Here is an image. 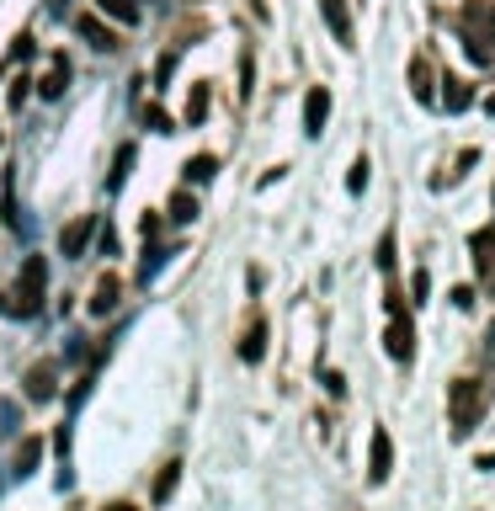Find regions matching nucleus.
Returning a JSON list of instances; mask_svg holds the SVG:
<instances>
[{
  "label": "nucleus",
  "mask_w": 495,
  "mask_h": 511,
  "mask_svg": "<svg viewBox=\"0 0 495 511\" xmlns=\"http://www.w3.org/2000/svg\"><path fill=\"white\" fill-rule=\"evenodd\" d=\"M458 32H463V54L474 64H495V0H469L458 11Z\"/></svg>",
  "instance_id": "obj_1"
},
{
  "label": "nucleus",
  "mask_w": 495,
  "mask_h": 511,
  "mask_svg": "<svg viewBox=\"0 0 495 511\" xmlns=\"http://www.w3.org/2000/svg\"><path fill=\"white\" fill-rule=\"evenodd\" d=\"M43 293H49V267H43V256H27L22 272H16V287L5 293V298H11V315L32 320V315L43 309Z\"/></svg>",
  "instance_id": "obj_2"
},
{
  "label": "nucleus",
  "mask_w": 495,
  "mask_h": 511,
  "mask_svg": "<svg viewBox=\"0 0 495 511\" xmlns=\"http://www.w3.org/2000/svg\"><path fill=\"white\" fill-rule=\"evenodd\" d=\"M485 405H490V384L485 379H458L453 384V437L474 432L480 415H485Z\"/></svg>",
  "instance_id": "obj_3"
},
{
  "label": "nucleus",
  "mask_w": 495,
  "mask_h": 511,
  "mask_svg": "<svg viewBox=\"0 0 495 511\" xmlns=\"http://www.w3.org/2000/svg\"><path fill=\"white\" fill-rule=\"evenodd\" d=\"M384 309H389V325H384V351L394 362H410L416 357V325H410V315H405V293H384Z\"/></svg>",
  "instance_id": "obj_4"
},
{
  "label": "nucleus",
  "mask_w": 495,
  "mask_h": 511,
  "mask_svg": "<svg viewBox=\"0 0 495 511\" xmlns=\"http://www.w3.org/2000/svg\"><path fill=\"white\" fill-rule=\"evenodd\" d=\"M96 229H102V219H96V214H80V219H69V224L59 229V256L80 261V256H86V245L96 240Z\"/></svg>",
  "instance_id": "obj_5"
},
{
  "label": "nucleus",
  "mask_w": 495,
  "mask_h": 511,
  "mask_svg": "<svg viewBox=\"0 0 495 511\" xmlns=\"http://www.w3.org/2000/svg\"><path fill=\"white\" fill-rule=\"evenodd\" d=\"M320 16H325V27L335 32V43H341V49H357V27H352L346 0H320Z\"/></svg>",
  "instance_id": "obj_6"
},
{
  "label": "nucleus",
  "mask_w": 495,
  "mask_h": 511,
  "mask_svg": "<svg viewBox=\"0 0 495 511\" xmlns=\"http://www.w3.org/2000/svg\"><path fill=\"white\" fill-rule=\"evenodd\" d=\"M389 474H394V437L379 426L373 432V453H368V485H384Z\"/></svg>",
  "instance_id": "obj_7"
},
{
  "label": "nucleus",
  "mask_w": 495,
  "mask_h": 511,
  "mask_svg": "<svg viewBox=\"0 0 495 511\" xmlns=\"http://www.w3.org/2000/svg\"><path fill=\"white\" fill-rule=\"evenodd\" d=\"M325 117H330V91L325 86H309V91H304V133L320 139V133H325Z\"/></svg>",
  "instance_id": "obj_8"
},
{
  "label": "nucleus",
  "mask_w": 495,
  "mask_h": 511,
  "mask_svg": "<svg viewBox=\"0 0 495 511\" xmlns=\"http://www.w3.org/2000/svg\"><path fill=\"white\" fill-rule=\"evenodd\" d=\"M32 91H38L43 102H59V96L69 91V59H64V54H54V59H49V69L38 75V86H32Z\"/></svg>",
  "instance_id": "obj_9"
},
{
  "label": "nucleus",
  "mask_w": 495,
  "mask_h": 511,
  "mask_svg": "<svg viewBox=\"0 0 495 511\" xmlns=\"http://www.w3.org/2000/svg\"><path fill=\"white\" fill-rule=\"evenodd\" d=\"M410 96H416V102H426V107L437 102V69H432V59H426V54L410 59Z\"/></svg>",
  "instance_id": "obj_10"
},
{
  "label": "nucleus",
  "mask_w": 495,
  "mask_h": 511,
  "mask_svg": "<svg viewBox=\"0 0 495 511\" xmlns=\"http://www.w3.org/2000/svg\"><path fill=\"white\" fill-rule=\"evenodd\" d=\"M22 389H27V399H54L59 395L54 362H32V368H27V379H22Z\"/></svg>",
  "instance_id": "obj_11"
},
{
  "label": "nucleus",
  "mask_w": 495,
  "mask_h": 511,
  "mask_svg": "<svg viewBox=\"0 0 495 511\" xmlns=\"http://www.w3.org/2000/svg\"><path fill=\"white\" fill-rule=\"evenodd\" d=\"M38 463H43V437L32 432V437H22V443H16V453H11V474H16V479H27Z\"/></svg>",
  "instance_id": "obj_12"
},
{
  "label": "nucleus",
  "mask_w": 495,
  "mask_h": 511,
  "mask_svg": "<svg viewBox=\"0 0 495 511\" xmlns=\"http://www.w3.org/2000/svg\"><path fill=\"white\" fill-rule=\"evenodd\" d=\"M75 27H80V38H86L91 49H102V54H112V49H117V38H112V27L102 22V16H80Z\"/></svg>",
  "instance_id": "obj_13"
},
{
  "label": "nucleus",
  "mask_w": 495,
  "mask_h": 511,
  "mask_svg": "<svg viewBox=\"0 0 495 511\" xmlns=\"http://www.w3.org/2000/svg\"><path fill=\"white\" fill-rule=\"evenodd\" d=\"M240 357H245V362H261V357H267V320H261V315H256V320L245 325V341H240Z\"/></svg>",
  "instance_id": "obj_14"
},
{
  "label": "nucleus",
  "mask_w": 495,
  "mask_h": 511,
  "mask_svg": "<svg viewBox=\"0 0 495 511\" xmlns=\"http://www.w3.org/2000/svg\"><path fill=\"white\" fill-rule=\"evenodd\" d=\"M442 107H447V113H469V102H474V86H463V80H453V75H447V80H442V96H437Z\"/></svg>",
  "instance_id": "obj_15"
},
{
  "label": "nucleus",
  "mask_w": 495,
  "mask_h": 511,
  "mask_svg": "<svg viewBox=\"0 0 495 511\" xmlns=\"http://www.w3.org/2000/svg\"><path fill=\"white\" fill-rule=\"evenodd\" d=\"M117 298H123V283L107 272V278L96 283V293H91V315H112V309H117Z\"/></svg>",
  "instance_id": "obj_16"
},
{
  "label": "nucleus",
  "mask_w": 495,
  "mask_h": 511,
  "mask_svg": "<svg viewBox=\"0 0 495 511\" xmlns=\"http://www.w3.org/2000/svg\"><path fill=\"white\" fill-rule=\"evenodd\" d=\"M181 117H187V128H197V123L208 117V80H197V86L187 91V107H181Z\"/></svg>",
  "instance_id": "obj_17"
},
{
  "label": "nucleus",
  "mask_w": 495,
  "mask_h": 511,
  "mask_svg": "<svg viewBox=\"0 0 495 511\" xmlns=\"http://www.w3.org/2000/svg\"><path fill=\"white\" fill-rule=\"evenodd\" d=\"M165 256H170V251H165L160 240L150 234V245H144V261H139V283H155V272L165 267Z\"/></svg>",
  "instance_id": "obj_18"
},
{
  "label": "nucleus",
  "mask_w": 495,
  "mask_h": 511,
  "mask_svg": "<svg viewBox=\"0 0 495 511\" xmlns=\"http://www.w3.org/2000/svg\"><path fill=\"white\" fill-rule=\"evenodd\" d=\"M214 176H219V160H214V155H192V160H187V181H192V187H208Z\"/></svg>",
  "instance_id": "obj_19"
},
{
  "label": "nucleus",
  "mask_w": 495,
  "mask_h": 511,
  "mask_svg": "<svg viewBox=\"0 0 495 511\" xmlns=\"http://www.w3.org/2000/svg\"><path fill=\"white\" fill-rule=\"evenodd\" d=\"M176 485H181V463L170 458V463L160 469V479H155V506H165V501L176 496Z\"/></svg>",
  "instance_id": "obj_20"
},
{
  "label": "nucleus",
  "mask_w": 495,
  "mask_h": 511,
  "mask_svg": "<svg viewBox=\"0 0 495 511\" xmlns=\"http://www.w3.org/2000/svg\"><path fill=\"white\" fill-rule=\"evenodd\" d=\"M133 160H139V150H133V144H123V150H117V160H112V176H107V187H112V192H117V187L128 181Z\"/></svg>",
  "instance_id": "obj_21"
},
{
  "label": "nucleus",
  "mask_w": 495,
  "mask_h": 511,
  "mask_svg": "<svg viewBox=\"0 0 495 511\" xmlns=\"http://www.w3.org/2000/svg\"><path fill=\"white\" fill-rule=\"evenodd\" d=\"M170 219L176 224H192L197 219V197L192 192H170Z\"/></svg>",
  "instance_id": "obj_22"
},
{
  "label": "nucleus",
  "mask_w": 495,
  "mask_h": 511,
  "mask_svg": "<svg viewBox=\"0 0 495 511\" xmlns=\"http://www.w3.org/2000/svg\"><path fill=\"white\" fill-rule=\"evenodd\" d=\"M96 5H102V16H112V22H128V27L139 22V5L133 0H96Z\"/></svg>",
  "instance_id": "obj_23"
},
{
  "label": "nucleus",
  "mask_w": 495,
  "mask_h": 511,
  "mask_svg": "<svg viewBox=\"0 0 495 511\" xmlns=\"http://www.w3.org/2000/svg\"><path fill=\"white\" fill-rule=\"evenodd\" d=\"M368 155H357V160H352V170H346V192H352V197H357V192H368Z\"/></svg>",
  "instance_id": "obj_24"
},
{
  "label": "nucleus",
  "mask_w": 495,
  "mask_h": 511,
  "mask_svg": "<svg viewBox=\"0 0 495 511\" xmlns=\"http://www.w3.org/2000/svg\"><path fill=\"white\" fill-rule=\"evenodd\" d=\"M139 123H144V128H155V133H176L170 113H160V107H139Z\"/></svg>",
  "instance_id": "obj_25"
},
{
  "label": "nucleus",
  "mask_w": 495,
  "mask_h": 511,
  "mask_svg": "<svg viewBox=\"0 0 495 511\" xmlns=\"http://www.w3.org/2000/svg\"><path fill=\"white\" fill-rule=\"evenodd\" d=\"M379 272H394V229H384V240H379Z\"/></svg>",
  "instance_id": "obj_26"
},
{
  "label": "nucleus",
  "mask_w": 495,
  "mask_h": 511,
  "mask_svg": "<svg viewBox=\"0 0 495 511\" xmlns=\"http://www.w3.org/2000/svg\"><path fill=\"white\" fill-rule=\"evenodd\" d=\"M410 293H416V304H426V293H432V278H426V267L410 278Z\"/></svg>",
  "instance_id": "obj_27"
},
{
  "label": "nucleus",
  "mask_w": 495,
  "mask_h": 511,
  "mask_svg": "<svg viewBox=\"0 0 495 511\" xmlns=\"http://www.w3.org/2000/svg\"><path fill=\"white\" fill-rule=\"evenodd\" d=\"M170 75H176V54H160V64H155V80H160V86H170Z\"/></svg>",
  "instance_id": "obj_28"
},
{
  "label": "nucleus",
  "mask_w": 495,
  "mask_h": 511,
  "mask_svg": "<svg viewBox=\"0 0 495 511\" xmlns=\"http://www.w3.org/2000/svg\"><path fill=\"white\" fill-rule=\"evenodd\" d=\"M0 432H16V405L11 399H0Z\"/></svg>",
  "instance_id": "obj_29"
},
{
  "label": "nucleus",
  "mask_w": 495,
  "mask_h": 511,
  "mask_svg": "<svg viewBox=\"0 0 495 511\" xmlns=\"http://www.w3.org/2000/svg\"><path fill=\"white\" fill-rule=\"evenodd\" d=\"M320 379H325V395H346V379H341V373H330V368H325Z\"/></svg>",
  "instance_id": "obj_30"
},
{
  "label": "nucleus",
  "mask_w": 495,
  "mask_h": 511,
  "mask_svg": "<svg viewBox=\"0 0 495 511\" xmlns=\"http://www.w3.org/2000/svg\"><path fill=\"white\" fill-rule=\"evenodd\" d=\"M96 234H102V256H117V234H112V224H102Z\"/></svg>",
  "instance_id": "obj_31"
},
{
  "label": "nucleus",
  "mask_w": 495,
  "mask_h": 511,
  "mask_svg": "<svg viewBox=\"0 0 495 511\" xmlns=\"http://www.w3.org/2000/svg\"><path fill=\"white\" fill-rule=\"evenodd\" d=\"M11 59H32V38H27V32H22V38L11 43Z\"/></svg>",
  "instance_id": "obj_32"
},
{
  "label": "nucleus",
  "mask_w": 495,
  "mask_h": 511,
  "mask_svg": "<svg viewBox=\"0 0 495 511\" xmlns=\"http://www.w3.org/2000/svg\"><path fill=\"white\" fill-rule=\"evenodd\" d=\"M485 362H495V325L485 331Z\"/></svg>",
  "instance_id": "obj_33"
},
{
  "label": "nucleus",
  "mask_w": 495,
  "mask_h": 511,
  "mask_svg": "<svg viewBox=\"0 0 495 511\" xmlns=\"http://www.w3.org/2000/svg\"><path fill=\"white\" fill-rule=\"evenodd\" d=\"M102 511H139V506H128V501H112V506H102Z\"/></svg>",
  "instance_id": "obj_34"
},
{
  "label": "nucleus",
  "mask_w": 495,
  "mask_h": 511,
  "mask_svg": "<svg viewBox=\"0 0 495 511\" xmlns=\"http://www.w3.org/2000/svg\"><path fill=\"white\" fill-rule=\"evenodd\" d=\"M480 469H495V453H485V458H480Z\"/></svg>",
  "instance_id": "obj_35"
},
{
  "label": "nucleus",
  "mask_w": 495,
  "mask_h": 511,
  "mask_svg": "<svg viewBox=\"0 0 495 511\" xmlns=\"http://www.w3.org/2000/svg\"><path fill=\"white\" fill-rule=\"evenodd\" d=\"M490 113H495V96H490Z\"/></svg>",
  "instance_id": "obj_36"
},
{
  "label": "nucleus",
  "mask_w": 495,
  "mask_h": 511,
  "mask_svg": "<svg viewBox=\"0 0 495 511\" xmlns=\"http://www.w3.org/2000/svg\"><path fill=\"white\" fill-rule=\"evenodd\" d=\"M0 144H5V133H0Z\"/></svg>",
  "instance_id": "obj_37"
},
{
  "label": "nucleus",
  "mask_w": 495,
  "mask_h": 511,
  "mask_svg": "<svg viewBox=\"0 0 495 511\" xmlns=\"http://www.w3.org/2000/svg\"><path fill=\"white\" fill-rule=\"evenodd\" d=\"M490 287H495V278H490Z\"/></svg>",
  "instance_id": "obj_38"
}]
</instances>
